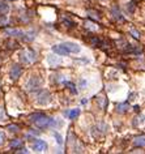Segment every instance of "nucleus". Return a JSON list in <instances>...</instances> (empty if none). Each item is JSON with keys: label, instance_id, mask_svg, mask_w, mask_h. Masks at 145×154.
<instances>
[{"label": "nucleus", "instance_id": "f257e3e1", "mask_svg": "<svg viewBox=\"0 0 145 154\" xmlns=\"http://www.w3.org/2000/svg\"><path fill=\"white\" fill-rule=\"evenodd\" d=\"M30 120L38 128H48V127H54L55 126V120L52 118H48L43 115V114H33L30 115Z\"/></svg>", "mask_w": 145, "mask_h": 154}, {"label": "nucleus", "instance_id": "f03ea898", "mask_svg": "<svg viewBox=\"0 0 145 154\" xmlns=\"http://www.w3.org/2000/svg\"><path fill=\"white\" fill-rule=\"evenodd\" d=\"M21 60L24 61V63H33V61L37 59V56H35V52L31 51V50H25L21 52Z\"/></svg>", "mask_w": 145, "mask_h": 154}, {"label": "nucleus", "instance_id": "7ed1b4c3", "mask_svg": "<svg viewBox=\"0 0 145 154\" xmlns=\"http://www.w3.org/2000/svg\"><path fill=\"white\" fill-rule=\"evenodd\" d=\"M33 150L34 152H45V150H47V144L43 140H35L33 142Z\"/></svg>", "mask_w": 145, "mask_h": 154}, {"label": "nucleus", "instance_id": "20e7f679", "mask_svg": "<svg viewBox=\"0 0 145 154\" xmlns=\"http://www.w3.org/2000/svg\"><path fill=\"white\" fill-rule=\"evenodd\" d=\"M51 101V96L47 90H42L38 96V103L41 104H47Z\"/></svg>", "mask_w": 145, "mask_h": 154}, {"label": "nucleus", "instance_id": "39448f33", "mask_svg": "<svg viewBox=\"0 0 145 154\" xmlns=\"http://www.w3.org/2000/svg\"><path fill=\"white\" fill-rule=\"evenodd\" d=\"M42 84V80L39 77H31L30 81L28 82V89L29 90H37Z\"/></svg>", "mask_w": 145, "mask_h": 154}, {"label": "nucleus", "instance_id": "423d86ee", "mask_svg": "<svg viewBox=\"0 0 145 154\" xmlns=\"http://www.w3.org/2000/svg\"><path fill=\"white\" fill-rule=\"evenodd\" d=\"M52 51H54L55 54L60 55V56H67V55H70V51H68V50L64 47L63 45H56V46H52Z\"/></svg>", "mask_w": 145, "mask_h": 154}, {"label": "nucleus", "instance_id": "0eeeda50", "mask_svg": "<svg viewBox=\"0 0 145 154\" xmlns=\"http://www.w3.org/2000/svg\"><path fill=\"white\" fill-rule=\"evenodd\" d=\"M64 46L65 48H67L68 51H70V54L71 52H73V54H77V52H80L81 51V47L78 45H76V43H72V42H65V43H62Z\"/></svg>", "mask_w": 145, "mask_h": 154}, {"label": "nucleus", "instance_id": "6e6552de", "mask_svg": "<svg viewBox=\"0 0 145 154\" xmlns=\"http://www.w3.org/2000/svg\"><path fill=\"white\" fill-rule=\"evenodd\" d=\"M21 73H22V68L20 67L18 64H15L11 69V78L12 80H17V78L21 76Z\"/></svg>", "mask_w": 145, "mask_h": 154}, {"label": "nucleus", "instance_id": "1a4fd4ad", "mask_svg": "<svg viewBox=\"0 0 145 154\" xmlns=\"http://www.w3.org/2000/svg\"><path fill=\"white\" fill-rule=\"evenodd\" d=\"M133 145L139 146V148H145V135L137 136L136 139L133 140Z\"/></svg>", "mask_w": 145, "mask_h": 154}, {"label": "nucleus", "instance_id": "9d476101", "mask_svg": "<svg viewBox=\"0 0 145 154\" xmlns=\"http://www.w3.org/2000/svg\"><path fill=\"white\" fill-rule=\"evenodd\" d=\"M131 107H130V103H119V104H116V111L119 114H124V112H127L128 110H130Z\"/></svg>", "mask_w": 145, "mask_h": 154}, {"label": "nucleus", "instance_id": "9b49d317", "mask_svg": "<svg viewBox=\"0 0 145 154\" xmlns=\"http://www.w3.org/2000/svg\"><path fill=\"white\" fill-rule=\"evenodd\" d=\"M64 115L68 116L70 119H76V118L80 115V109H73V110H71V111H65Z\"/></svg>", "mask_w": 145, "mask_h": 154}, {"label": "nucleus", "instance_id": "f8f14e48", "mask_svg": "<svg viewBox=\"0 0 145 154\" xmlns=\"http://www.w3.org/2000/svg\"><path fill=\"white\" fill-rule=\"evenodd\" d=\"M5 34L15 35V37H22V35H24V31L18 30V29H5Z\"/></svg>", "mask_w": 145, "mask_h": 154}, {"label": "nucleus", "instance_id": "ddd939ff", "mask_svg": "<svg viewBox=\"0 0 145 154\" xmlns=\"http://www.w3.org/2000/svg\"><path fill=\"white\" fill-rule=\"evenodd\" d=\"M47 60H48V63H50L51 67H56L58 64H60V59L52 56V55H50V56L47 58Z\"/></svg>", "mask_w": 145, "mask_h": 154}, {"label": "nucleus", "instance_id": "4468645a", "mask_svg": "<svg viewBox=\"0 0 145 154\" xmlns=\"http://www.w3.org/2000/svg\"><path fill=\"white\" fill-rule=\"evenodd\" d=\"M113 16H114L115 20H119V21H122V20H123V17H122V15H120L119 8H118L116 5H115L114 8H113Z\"/></svg>", "mask_w": 145, "mask_h": 154}, {"label": "nucleus", "instance_id": "2eb2a0df", "mask_svg": "<svg viewBox=\"0 0 145 154\" xmlns=\"http://www.w3.org/2000/svg\"><path fill=\"white\" fill-rule=\"evenodd\" d=\"M86 15H88L90 18H93V20H100V18H101L100 13L95 12V11H90V9H88V11H86Z\"/></svg>", "mask_w": 145, "mask_h": 154}, {"label": "nucleus", "instance_id": "dca6fc26", "mask_svg": "<svg viewBox=\"0 0 145 154\" xmlns=\"http://www.w3.org/2000/svg\"><path fill=\"white\" fill-rule=\"evenodd\" d=\"M9 11V5L5 3H0V15H5Z\"/></svg>", "mask_w": 145, "mask_h": 154}, {"label": "nucleus", "instance_id": "f3484780", "mask_svg": "<svg viewBox=\"0 0 145 154\" xmlns=\"http://www.w3.org/2000/svg\"><path fill=\"white\" fill-rule=\"evenodd\" d=\"M20 146H22L21 140H13V141H11V148L12 149H17V148H20Z\"/></svg>", "mask_w": 145, "mask_h": 154}, {"label": "nucleus", "instance_id": "a211bd4d", "mask_svg": "<svg viewBox=\"0 0 145 154\" xmlns=\"http://www.w3.org/2000/svg\"><path fill=\"white\" fill-rule=\"evenodd\" d=\"M143 119H144V116H143V115H139L137 118H135V120H133V126H135V127L140 126V124L143 123Z\"/></svg>", "mask_w": 145, "mask_h": 154}, {"label": "nucleus", "instance_id": "6ab92c4d", "mask_svg": "<svg viewBox=\"0 0 145 154\" xmlns=\"http://www.w3.org/2000/svg\"><path fill=\"white\" fill-rule=\"evenodd\" d=\"M65 86L70 88V90L72 91V94H77V89H76L75 84H72V82H65Z\"/></svg>", "mask_w": 145, "mask_h": 154}, {"label": "nucleus", "instance_id": "aec40b11", "mask_svg": "<svg viewBox=\"0 0 145 154\" xmlns=\"http://www.w3.org/2000/svg\"><path fill=\"white\" fill-rule=\"evenodd\" d=\"M98 101H100V103H101V107H102V109H105V107H106L107 104H108L107 99H105L103 97H100V98H98Z\"/></svg>", "mask_w": 145, "mask_h": 154}, {"label": "nucleus", "instance_id": "412c9836", "mask_svg": "<svg viewBox=\"0 0 145 154\" xmlns=\"http://www.w3.org/2000/svg\"><path fill=\"white\" fill-rule=\"evenodd\" d=\"M7 24H8V18L4 15H1L0 16V26H5Z\"/></svg>", "mask_w": 145, "mask_h": 154}, {"label": "nucleus", "instance_id": "4be33fe9", "mask_svg": "<svg viewBox=\"0 0 145 154\" xmlns=\"http://www.w3.org/2000/svg\"><path fill=\"white\" fill-rule=\"evenodd\" d=\"M127 11L130 12V13H133V12H135V3H133V1L128 3V5H127Z\"/></svg>", "mask_w": 145, "mask_h": 154}, {"label": "nucleus", "instance_id": "5701e85b", "mask_svg": "<svg viewBox=\"0 0 145 154\" xmlns=\"http://www.w3.org/2000/svg\"><path fill=\"white\" fill-rule=\"evenodd\" d=\"M93 25H94V24H93V22H90V21L85 22V26H86V28L92 29V30H97V29H98V26H93Z\"/></svg>", "mask_w": 145, "mask_h": 154}, {"label": "nucleus", "instance_id": "b1692460", "mask_svg": "<svg viewBox=\"0 0 145 154\" xmlns=\"http://www.w3.org/2000/svg\"><path fill=\"white\" fill-rule=\"evenodd\" d=\"M54 136H55V139H56V142L59 144V145H62V144H63V139H62V136L59 135L58 132H55V133H54Z\"/></svg>", "mask_w": 145, "mask_h": 154}, {"label": "nucleus", "instance_id": "393cba45", "mask_svg": "<svg viewBox=\"0 0 145 154\" xmlns=\"http://www.w3.org/2000/svg\"><path fill=\"white\" fill-rule=\"evenodd\" d=\"M8 129L11 131V132H18V126H15V124H11V126H8Z\"/></svg>", "mask_w": 145, "mask_h": 154}, {"label": "nucleus", "instance_id": "a878e982", "mask_svg": "<svg viewBox=\"0 0 145 154\" xmlns=\"http://www.w3.org/2000/svg\"><path fill=\"white\" fill-rule=\"evenodd\" d=\"M131 34H132L135 38H140V33H139V31H136L135 29H131Z\"/></svg>", "mask_w": 145, "mask_h": 154}, {"label": "nucleus", "instance_id": "bb28decb", "mask_svg": "<svg viewBox=\"0 0 145 154\" xmlns=\"http://www.w3.org/2000/svg\"><path fill=\"white\" fill-rule=\"evenodd\" d=\"M4 141H5V135L3 132H0V145H3Z\"/></svg>", "mask_w": 145, "mask_h": 154}, {"label": "nucleus", "instance_id": "cd10ccee", "mask_svg": "<svg viewBox=\"0 0 145 154\" xmlns=\"http://www.w3.org/2000/svg\"><path fill=\"white\" fill-rule=\"evenodd\" d=\"M92 43H93L94 46H97V45H101V41L100 39H97V38H93L92 39Z\"/></svg>", "mask_w": 145, "mask_h": 154}, {"label": "nucleus", "instance_id": "c85d7f7f", "mask_svg": "<svg viewBox=\"0 0 145 154\" xmlns=\"http://www.w3.org/2000/svg\"><path fill=\"white\" fill-rule=\"evenodd\" d=\"M17 153H29V152H28V150H26L25 148H21L20 150H17Z\"/></svg>", "mask_w": 145, "mask_h": 154}, {"label": "nucleus", "instance_id": "c756f323", "mask_svg": "<svg viewBox=\"0 0 145 154\" xmlns=\"http://www.w3.org/2000/svg\"><path fill=\"white\" fill-rule=\"evenodd\" d=\"M133 110L136 111V112H139V111H140V106H139V104H136V106L133 107Z\"/></svg>", "mask_w": 145, "mask_h": 154}, {"label": "nucleus", "instance_id": "7c9ffc66", "mask_svg": "<svg viewBox=\"0 0 145 154\" xmlns=\"http://www.w3.org/2000/svg\"><path fill=\"white\" fill-rule=\"evenodd\" d=\"M100 1H106V0H100Z\"/></svg>", "mask_w": 145, "mask_h": 154}]
</instances>
